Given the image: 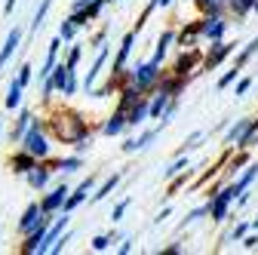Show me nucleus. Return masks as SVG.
<instances>
[{
    "instance_id": "obj_1",
    "label": "nucleus",
    "mask_w": 258,
    "mask_h": 255,
    "mask_svg": "<svg viewBox=\"0 0 258 255\" xmlns=\"http://www.w3.org/2000/svg\"><path fill=\"white\" fill-rule=\"evenodd\" d=\"M126 77H129V83H133L142 95H151L157 89L160 77H163V65L154 61V58H139L136 65L126 68Z\"/></svg>"
},
{
    "instance_id": "obj_2",
    "label": "nucleus",
    "mask_w": 258,
    "mask_h": 255,
    "mask_svg": "<svg viewBox=\"0 0 258 255\" xmlns=\"http://www.w3.org/2000/svg\"><path fill=\"white\" fill-rule=\"evenodd\" d=\"M258 136V117H240L224 126V145L228 148H252Z\"/></svg>"
},
{
    "instance_id": "obj_3",
    "label": "nucleus",
    "mask_w": 258,
    "mask_h": 255,
    "mask_svg": "<svg viewBox=\"0 0 258 255\" xmlns=\"http://www.w3.org/2000/svg\"><path fill=\"white\" fill-rule=\"evenodd\" d=\"M52 123H55L58 139H61V142H68V145H77V142H83V139H92L89 126H86V120H83L80 114H74V111H68V114L61 111Z\"/></svg>"
},
{
    "instance_id": "obj_4",
    "label": "nucleus",
    "mask_w": 258,
    "mask_h": 255,
    "mask_svg": "<svg viewBox=\"0 0 258 255\" xmlns=\"http://www.w3.org/2000/svg\"><path fill=\"white\" fill-rule=\"evenodd\" d=\"M19 145H22L31 157H37V160H46L49 151H52V145H49V139H46V133H43L40 120H34V117H31V123H28L25 136L19 139Z\"/></svg>"
},
{
    "instance_id": "obj_5",
    "label": "nucleus",
    "mask_w": 258,
    "mask_h": 255,
    "mask_svg": "<svg viewBox=\"0 0 258 255\" xmlns=\"http://www.w3.org/2000/svg\"><path fill=\"white\" fill-rule=\"evenodd\" d=\"M234 197H237V190H234V184L209 190V200H206V209H209V218L215 221V225H221V221H228V218H231V206H234Z\"/></svg>"
},
{
    "instance_id": "obj_6",
    "label": "nucleus",
    "mask_w": 258,
    "mask_h": 255,
    "mask_svg": "<svg viewBox=\"0 0 258 255\" xmlns=\"http://www.w3.org/2000/svg\"><path fill=\"white\" fill-rule=\"evenodd\" d=\"M237 46L240 43H234V40H212V46L203 52V61H200V71L197 74H203V71H215V68H221L224 61H228L234 52H237Z\"/></svg>"
},
{
    "instance_id": "obj_7",
    "label": "nucleus",
    "mask_w": 258,
    "mask_h": 255,
    "mask_svg": "<svg viewBox=\"0 0 258 255\" xmlns=\"http://www.w3.org/2000/svg\"><path fill=\"white\" fill-rule=\"evenodd\" d=\"M49 80H52V86H55V92H61L64 99H71V95H77V89H80V80H77V68H71V65H58L55 61V68L49 71Z\"/></svg>"
},
{
    "instance_id": "obj_8",
    "label": "nucleus",
    "mask_w": 258,
    "mask_h": 255,
    "mask_svg": "<svg viewBox=\"0 0 258 255\" xmlns=\"http://www.w3.org/2000/svg\"><path fill=\"white\" fill-rule=\"evenodd\" d=\"M228 31H231V22H228L224 13H206V16H200V37L206 43L224 40V37H228Z\"/></svg>"
},
{
    "instance_id": "obj_9",
    "label": "nucleus",
    "mask_w": 258,
    "mask_h": 255,
    "mask_svg": "<svg viewBox=\"0 0 258 255\" xmlns=\"http://www.w3.org/2000/svg\"><path fill=\"white\" fill-rule=\"evenodd\" d=\"M200 61H203V52H200L197 46H181V52H178V58L172 61V71H169V74L190 80V71H200Z\"/></svg>"
},
{
    "instance_id": "obj_10",
    "label": "nucleus",
    "mask_w": 258,
    "mask_h": 255,
    "mask_svg": "<svg viewBox=\"0 0 258 255\" xmlns=\"http://www.w3.org/2000/svg\"><path fill=\"white\" fill-rule=\"evenodd\" d=\"M43 221H49V215L40 209V203H28V209L22 212V218H19V225H16V231L25 237V234H31L34 228H40Z\"/></svg>"
},
{
    "instance_id": "obj_11",
    "label": "nucleus",
    "mask_w": 258,
    "mask_h": 255,
    "mask_svg": "<svg viewBox=\"0 0 258 255\" xmlns=\"http://www.w3.org/2000/svg\"><path fill=\"white\" fill-rule=\"evenodd\" d=\"M92 187H95V175H89V178H83L77 187H71L68 190V197H64V212H74V209H80L83 203H86V197L92 194Z\"/></svg>"
},
{
    "instance_id": "obj_12",
    "label": "nucleus",
    "mask_w": 258,
    "mask_h": 255,
    "mask_svg": "<svg viewBox=\"0 0 258 255\" xmlns=\"http://www.w3.org/2000/svg\"><path fill=\"white\" fill-rule=\"evenodd\" d=\"M166 126L163 123H157V126H151V130H145V133H139V139H126L123 142V154H139V151H148L151 148V142L163 133Z\"/></svg>"
},
{
    "instance_id": "obj_13",
    "label": "nucleus",
    "mask_w": 258,
    "mask_h": 255,
    "mask_svg": "<svg viewBox=\"0 0 258 255\" xmlns=\"http://www.w3.org/2000/svg\"><path fill=\"white\" fill-rule=\"evenodd\" d=\"M108 61H111V49L108 46H99V52H95V61H92V65H89V71H86V77H83V89H86V95H89V89L95 86V80H99V74H102V68L108 65Z\"/></svg>"
},
{
    "instance_id": "obj_14",
    "label": "nucleus",
    "mask_w": 258,
    "mask_h": 255,
    "mask_svg": "<svg viewBox=\"0 0 258 255\" xmlns=\"http://www.w3.org/2000/svg\"><path fill=\"white\" fill-rule=\"evenodd\" d=\"M68 184H55L49 194L40 200V209L46 212V215H55V212H61V206H64V197H68Z\"/></svg>"
},
{
    "instance_id": "obj_15",
    "label": "nucleus",
    "mask_w": 258,
    "mask_h": 255,
    "mask_svg": "<svg viewBox=\"0 0 258 255\" xmlns=\"http://www.w3.org/2000/svg\"><path fill=\"white\" fill-rule=\"evenodd\" d=\"M175 46V28H163L160 31V37H157V43H154V61H160V65H163V58L169 55V49Z\"/></svg>"
},
{
    "instance_id": "obj_16",
    "label": "nucleus",
    "mask_w": 258,
    "mask_h": 255,
    "mask_svg": "<svg viewBox=\"0 0 258 255\" xmlns=\"http://www.w3.org/2000/svg\"><path fill=\"white\" fill-rule=\"evenodd\" d=\"M148 120H151V114H148V95H142L133 108H126V126L133 130V126H145Z\"/></svg>"
},
{
    "instance_id": "obj_17",
    "label": "nucleus",
    "mask_w": 258,
    "mask_h": 255,
    "mask_svg": "<svg viewBox=\"0 0 258 255\" xmlns=\"http://www.w3.org/2000/svg\"><path fill=\"white\" fill-rule=\"evenodd\" d=\"M129 130V126H126V111L123 108H114V114L105 120V126H102V133L108 136V139H114V136H123Z\"/></svg>"
},
{
    "instance_id": "obj_18",
    "label": "nucleus",
    "mask_w": 258,
    "mask_h": 255,
    "mask_svg": "<svg viewBox=\"0 0 258 255\" xmlns=\"http://www.w3.org/2000/svg\"><path fill=\"white\" fill-rule=\"evenodd\" d=\"M255 55H258V37H252V40H249L246 46H240V49H237V52L231 55V58H234L231 65H234L237 71H246V65H249V61H252Z\"/></svg>"
},
{
    "instance_id": "obj_19",
    "label": "nucleus",
    "mask_w": 258,
    "mask_h": 255,
    "mask_svg": "<svg viewBox=\"0 0 258 255\" xmlns=\"http://www.w3.org/2000/svg\"><path fill=\"white\" fill-rule=\"evenodd\" d=\"M22 46V28H13L10 34H7V40H4V49H0V71L7 68V61L13 58V52Z\"/></svg>"
},
{
    "instance_id": "obj_20",
    "label": "nucleus",
    "mask_w": 258,
    "mask_h": 255,
    "mask_svg": "<svg viewBox=\"0 0 258 255\" xmlns=\"http://www.w3.org/2000/svg\"><path fill=\"white\" fill-rule=\"evenodd\" d=\"M120 181H123V172H111V175H108V178H105L99 187H92V197H89V203H102V200L111 194V190H114Z\"/></svg>"
},
{
    "instance_id": "obj_21",
    "label": "nucleus",
    "mask_w": 258,
    "mask_h": 255,
    "mask_svg": "<svg viewBox=\"0 0 258 255\" xmlns=\"http://www.w3.org/2000/svg\"><path fill=\"white\" fill-rule=\"evenodd\" d=\"M197 40H203L200 37V19L190 22V25H184L181 31H175V46H194Z\"/></svg>"
},
{
    "instance_id": "obj_22",
    "label": "nucleus",
    "mask_w": 258,
    "mask_h": 255,
    "mask_svg": "<svg viewBox=\"0 0 258 255\" xmlns=\"http://www.w3.org/2000/svg\"><path fill=\"white\" fill-rule=\"evenodd\" d=\"M49 175H52V169H46V166H40V163H34L28 172H25V178H28V184L34 187V190H43L46 184H49Z\"/></svg>"
},
{
    "instance_id": "obj_23",
    "label": "nucleus",
    "mask_w": 258,
    "mask_h": 255,
    "mask_svg": "<svg viewBox=\"0 0 258 255\" xmlns=\"http://www.w3.org/2000/svg\"><path fill=\"white\" fill-rule=\"evenodd\" d=\"M258 178V163H246L243 169H240V175L231 181L234 184V190H237V194H240V190H246V187H252V181Z\"/></svg>"
},
{
    "instance_id": "obj_24",
    "label": "nucleus",
    "mask_w": 258,
    "mask_h": 255,
    "mask_svg": "<svg viewBox=\"0 0 258 255\" xmlns=\"http://www.w3.org/2000/svg\"><path fill=\"white\" fill-rule=\"evenodd\" d=\"M34 163H37V157H31V154H28L25 148H22L19 154H13V160H10L13 172H19V175H25V172H28L31 166H34Z\"/></svg>"
},
{
    "instance_id": "obj_25",
    "label": "nucleus",
    "mask_w": 258,
    "mask_h": 255,
    "mask_svg": "<svg viewBox=\"0 0 258 255\" xmlns=\"http://www.w3.org/2000/svg\"><path fill=\"white\" fill-rule=\"evenodd\" d=\"M139 99H142V92H139L133 83H129V80H126V83L120 86V102H117V108H123V111H126V108H133Z\"/></svg>"
},
{
    "instance_id": "obj_26",
    "label": "nucleus",
    "mask_w": 258,
    "mask_h": 255,
    "mask_svg": "<svg viewBox=\"0 0 258 255\" xmlns=\"http://www.w3.org/2000/svg\"><path fill=\"white\" fill-rule=\"evenodd\" d=\"M49 7H52V0H40V7L34 10V19H31V34H37V31L43 28V22H46V13H49Z\"/></svg>"
},
{
    "instance_id": "obj_27",
    "label": "nucleus",
    "mask_w": 258,
    "mask_h": 255,
    "mask_svg": "<svg viewBox=\"0 0 258 255\" xmlns=\"http://www.w3.org/2000/svg\"><path fill=\"white\" fill-rule=\"evenodd\" d=\"M22 92H25V86L13 77V80H10V89H7V108H10V111H16V108L22 105Z\"/></svg>"
},
{
    "instance_id": "obj_28",
    "label": "nucleus",
    "mask_w": 258,
    "mask_h": 255,
    "mask_svg": "<svg viewBox=\"0 0 258 255\" xmlns=\"http://www.w3.org/2000/svg\"><path fill=\"white\" fill-rule=\"evenodd\" d=\"M58 46H61V37H55L46 49V61H43V68H40V77H49V71L55 68V58H58Z\"/></svg>"
},
{
    "instance_id": "obj_29",
    "label": "nucleus",
    "mask_w": 258,
    "mask_h": 255,
    "mask_svg": "<svg viewBox=\"0 0 258 255\" xmlns=\"http://www.w3.org/2000/svg\"><path fill=\"white\" fill-rule=\"evenodd\" d=\"M228 13L231 16H237V19H249L252 16V0H228Z\"/></svg>"
},
{
    "instance_id": "obj_30",
    "label": "nucleus",
    "mask_w": 258,
    "mask_h": 255,
    "mask_svg": "<svg viewBox=\"0 0 258 255\" xmlns=\"http://www.w3.org/2000/svg\"><path fill=\"white\" fill-rule=\"evenodd\" d=\"M228 0H194V7L200 10V16H206V13H228Z\"/></svg>"
},
{
    "instance_id": "obj_31",
    "label": "nucleus",
    "mask_w": 258,
    "mask_h": 255,
    "mask_svg": "<svg viewBox=\"0 0 258 255\" xmlns=\"http://www.w3.org/2000/svg\"><path fill=\"white\" fill-rule=\"evenodd\" d=\"M187 166H190V160H187V157H184V154H178V157H175V160H172V163H169V166L163 169V181H169V178H175V175H178L181 169H187Z\"/></svg>"
},
{
    "instance_id": "obj_32",
    "label": "nucleus",
    "mask_w": 258,
    "mask_h": 255,
    "mask_svg": "<svg viewBox=\"0 0 258 255\" xmlns=\"http://www.w3.org/2000/svg\"><path fill=\"white\" fill-rule=\"evenodd\" d=\"M31 117H34V114H31V111H22L19 114V120H16V126H13V133H10V139H13V145L25 136V130H28V123H31Z\"/></svg>"
},
{
    "instance_id": "obj_33",
    "label": "nucleus",
    "mask_w": 258,
    "mask_h": 255,
    "mask_svg": "<svg viewBox=\"0 0 258 255\" xmlns=\"http://www.w3.org/2000/svg\"><path fill=\"white\" fill-rule=\"evenodd\" d=\"M80 166H83V157H80V154H74V157H64V160H58L52 172H77Z\"/></svg>"
},
{
    "instance_id": "obj_34",
    "label": "nucleus",
    "mask_w": 258,
    "mask_h": 255,
    "mask_svg": "<svg viewBox=\"0 0 258 255\" xmlns=\"http://www.w3.org/2000/svg\"><path fill=\"white\" fill-rule=\"evenodd\" d=\"M249 231H252V225H249V221H237V225H234L228 234H224V240H228V243H240V240H243Z\"/></svg>"
},
{
    "instance_id": "obj_35",
    "label": "nucleus",
    "mask_w": 258,
    "mask_h": 255,
    "mask_svg": "<svg viewBox=\"0 0 258 255\" xmlns=\"http://www.w3.org/2000/svg\"><path fill=\"white\" fill-rule=\"evenodd\" d=\"M255 86V77H249V74H240L237 80H234V95L237 99H243V95H249V89Z\"/></svg>"
},
{
    "instance_id": "obj_36",
    "label": "nucleus",
    "mask_w": 258,
    "mask_h": 255,
    "mask_svg": "<svg viewBox=\"0 0 258 255\" xmlns=\"http://www.w3.org/2000/svg\"><path fill=\"white\" fill-rule=\"evenodd\" d=\"M117 240H120L117 234H95V237H92V249H95V252H108L111 243H117Z\"/></svg>"
},
{
    "instance_id": "obj_37",
    "label": "nucleus",
    "mask_w": 258,
    "mask_h": 255,
    "mask_svg": "<svg viewBox=\"0 0 258 255\" xmlns=\"http://www.w3.org/2000/svg\"><path fill=\"white\" fill-rule=\"evenodd\" d=\"M58 37H61V40H74V37H77V25H74L71 16L61 19V25H58Z\"/></svg>"
},
{
    "instance_id": "obj_38",
    "label": "nucleus",
    "mask_w": 258,
    "mask_h": 255,
    "mask_svg": "<svg viewBox=\"0 0 258 255\" xmlns=\"http://www.w3.org/2000/svg\"><path fill=\"white\" fill-rule=\"evenodd\" d=\"M129 206H133V197H126V200H120V203H117V206L111 209V215H108V218H111L114 225H117V221H123V215L129 212Z\"/></svg>"
},
{
    "instance_id": "obj_39",
    "label": "nucleus",
    "mask_w": 258,
    "mask_h": 255,
    "mask_svg": "<svg viewBox=\"0 0 258 255\" xmlns=\"http://www.w3.org/2000/svg\"><path fill=\"white\" fill-rule=\"evenodd\" d=\"M203 139H206V133H190V136L184 139V145L178 148V154H187V151H194V148H200Z\"/></svg>"
},
{
    "instance_id": "obj_40",
    "label": "nucleus",
    "mask_w": 258,
    "mask_h": 255,
    "mask_svg": "<svg viewBox=\"0 0 258 255\" xmlns=\"http://www.w3.org/2000/svg\"><path fill=\"white\" fill-rule=\"evenodd\" d=\"M154 13H157V10H154V4H151V0H148V4H145V10H142V16H139V22H136V28H133V31H136V34H142V31H145V25H148V19H151Z\"/></svg>"
},
{
    "instance_id": "obj_41",
    "label": "nucleus",
    "mask_w": 258,
    "mask_h": 255,
    "mask_svg": "<svg viewBox=\"0 0 258 255\" xmlns=\"http://www.w3.org/2000/svg\"><path fill=\"white\" fill-rule=\"evenodd\" d=\"M187 178H190V166H187V172L181 169V172H178L175 178H169V194H166V197H172L178 187H184V184H187Z\"/></svg>"
},
{
    "instance_id": "obj_42",
    "label": "nucleus",
    "mask_w": 258,
    "mask_h": 255,
    "mask_svg": "<svg viewBox=\"0 0 258 255\" xmlns=\"http://www.w3.org/2000/svg\"><path fill=\"white\" fill-rule=\"evenodd\" d=\"M240 74H243V71H237V68H234V65H231V68H228V71H224V74H221V77H218V83H215V86H218V89H228V86H231V83H234V80H237V77H240Z\"/></svg>"
},
{
    "instance_id": "obj_43",
    "label": "nucleus",
    "mask_w": 258,
    "mask_h": 255,
    "mask_svg": "<svg viewBox=\"0 0 258 255\" xmlns=\"http://www.w3.org/2000/svg\"><path fill=\"white\" fill-rule=\"evenodd\" d=\"M246 163H249V157H246V154H243V148H240V154L234 157V160H228V175H237Z\"/></svg>"
},
{
    "instance_id": "obj_44",
    "label": "nucleus",
    "mask_w": 258,
    "mask_h": 255,
    "mask_svg": "<svg viewBox=\"0 0 258 255\" xmlns=\"http://www.w3.org/2000/svg\"><path fill=\"white\" fill-rule=\"evenodd\" d=\"M206 215H209V209H206V206H194V209L184 215L181 225H194V221H200V218H206Z\"/></svg>"
},
{
    "instance_id": "obj_45",
    "label": "nucleus",
    "mask_w": 258,
    "mask_h": 255,
    "mask_svg": "<svg viewBox=\"0 0 258 255\" xmlns=\"http://www.w3.org/2000/svg\"><path fill=\"white\" fill-rule=\"evenodd\" d=\"M80 58H83V43H74V46H71V52H68V61H64V65L77 68V65H80Z\"/></svg>"
},
{
    "instance_id": "obj_46",
    "label": "nucleus",
    "mask_w": 258,
    "mask_h": 255,
    "mask_svg": "<svg viewBox=\"0 0 258 255\" xmlns=\"http://www.w3.org/2000/svg\"><path fill=\"white\" fill-rule=\"evenodd\" d=\"M71 237H74V234H71V231H68V228H64V231H61V234H58V240H55V243H52V246H49V252H61V249H64V246H68V243H71Z\"/></svg>"
},
{
    "instance_id": "obj_47",
    "label": "nucleus",
    "mask_w": 258,
    "mask_h": 255,
    "mask_svg": "<svg viewBox=\"0 0 258 255\" xmlns=\"http://www.w3.org/2000/svg\"><path fill=\"white\" fill-rule=\"evenodd\" d=\"M31 74H34V68H31V65H22V68H19V77H16V80H19L22 86H28V83H31Z\"/></svg>"
},
{
    "instance_id": "obj_48",
    "label": "nucleus",
    "mask_w": 258,
    "mask_h": 255,
    "mask_svg": "<svg viewBox=\"0 0 258 255\" xmlns=\"http://www.w3.org/2000/svg\"><path fill=\"white\" fill-rule=\"evenodd\" d=\"M240 243H243V249H258V231L255 234H246Z\"/></svg>"
},
{
    "instance_id": "obj_49",
    "label": "nucleus",
    "mask_w": 258,
    "mask_h": 255,
    "mask_svg": "<svg viewBox=\"0 0 258 255\" xmlns=\"http://www.w3.org/2000/svg\"><path fill=\"white\" fill-rule=\"evenodd\" d=\"M169 215H172V206H166V209H160V212H157V218H154V225H163V221H166Z\"/></svg>"
},
{
    "instance_id": "obj_50",
    "label": "nucleus",
    "mask_w": 258,
    "mask_h": 255,
    "mask_svg": "<svg viewBox=\"0 0 258 255\" xmlns=\"http://www.w3.org/2000/svg\"><path fill=\"white\" fill-rule=\"evenodd\" d=\"M120 255H129V252H133V240H129V237H123L120 240V249H117Z\"/></svg>"
},
{
    "instance_id": "obj_51",
    "label": "nucleus",
    "mask_w": 258,
    "mask_h": 255,
    "mask_svg": "<svg viewBox=\"0 0 258 255\" xmlns=\"http://www.w3.org/2000/svg\"><path fill=\"white\" fill-rule=\"evenodd\" d=\"M160 252H166V255H178V252H181V243H169V246H163Z\"/></svg>"
},
{
    "instance_id": "obj_52",
    "label": "nucleus",
    "mask_w": 258,
    "mask_h": 255,
    "mask_svg": "<svg viewBox=\"0 0 258 255\" xmlns=\"http://www.w3.org/2000/svg\"><path fill=\"white\" fill-rule=\"evenodd\" d=\"M151 4H154V10H169L175 0H151Z\"/></svg>"
},
{
    "instance_id": "obj_53",
    "label": "nucleus",
    "mask_w": 258,
    "mask_h": 255,
    "mask_svg": "<svg viewBox=\"0 0 258 255\" xmlns=\"http://www.w3.org/2000/svg\"><path fill=\"white\" fill-rule=\"evenodd\" d=\"M16 4H19V0H7V4H4V13H7V16H10V13H13V7H16Z\"/></svg>"
},
{
    "instance_id": "obj_54",
    "label": "nucleus",
    "mask_w": 258,
    "mask_h": 255,
    "mask_svg": "<svg viewBox=\"0 0 258 255\" xmlns=\"http://www.w3.org/2000/svg\"><path fill=\"white\" fill-rule=\"evenodd\" d=\"M86 4H89V0H74V4H71V10H83Z\"/></svg>"
},
{
    "instance_id": "obj_55",
    "label": "nucleus",
    "mask_w": 258,
    "mask_h": 255,
    "mask_svg": "<svg viewBox=\"0 0 258 255\" xmlns=\"http://www.w3.org/2000/svg\"><path fill=\"white\" fill-rule=\"evenodd\" d=\"M249 225H252V231H258V215H255V218L249 221Z\"/></svg>"
},
{
    "instance_id": "obj_56",
    "label": "nucleus",
    "mask_w": 258,
    "mask_h": 255,
    "mask_svg": "<svg viewBox=\"0 0 258 255\" xmlns=\"http://www.w3.org/2000/svg\"><path fill=\"white\" fill-rule=\"evenodd\" d=\"M252 13H258V0H252Z\"/></svg>"
},
{
    "instance_id": "obj_57",
    "label": "nucleus",
    "mask_w": 258,
    "mask_h": 255,
    "mask_svg": "<svg viewBox=\"0 0 258 255\" xmlns=\"http://www.w3.org/2000/svg\"><path fill=\"white\" fill-rule=\"evenodd\" d=\"M181 4H194V0H181Z\"/></svg>"
},
{
    "instance_id": "obj_58",
    "label": "nucleus",
    "mask_w": 258,
    "mask_h": 255,
    "mask_svg": "<svg viewBox=\"0 0 258 255\" xmlns=\"http://www.w3.org/2000/svg\"><path fill=\"white\" fill-rule=\"evenodd\" d=\"M105 4H114V0H105Z\"/></svg>"
},
{
    "instance_id": "obj_59",
    "label": "nucleus",
    "mask_w": 258,
    "mask_h": 255,
    "mask_svg": "<svg viewBox=\"0 0 258 255\" xmlns=\"http://www.w3.org/2000/svg\"><path fill=\"white\" fill-rule=\"evenodd\" d=\"M0 130H4V126H0Z\"/></svg>"
}]
</instances>
